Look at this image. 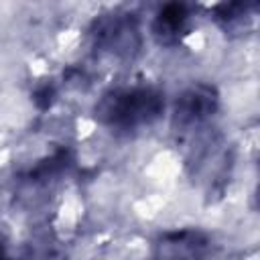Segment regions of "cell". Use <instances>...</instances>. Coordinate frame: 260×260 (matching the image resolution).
<instances>
[{
  "label": "cell",
  "mask_w": 260,
  "mask_h": 260,
  "mask_svg": "<svg viewBox=\"0 0 260 260\" xmlns=\"http://www.w3.org/2000/svg\"><path fill=\"white\" fill-rule=\"evenodd\" d=\"M197 240H199V236L189 234V232L169 236L165 240V244H160V250H162L160 260H197L199 248L203 246Z\"/></svg>",
  "instance_id": "obj_5"
},
{
  "label": "cell",
  "mask_w": 260,
  "mask_h": 260,
  "mask_svg": "<svg viewBox=\"0 0 260 260\" xmlns=\"http://www.w3.org/2000/svg\"><path fill=\"white\" fill-rule=\"evenodd\" d=\"M53 100H55V87L51 83H45V85L37 87L35 93H32V102L39 110H49Z\"/></svg>",
  "instance_id": "obj_7"
},
{
  "label": "cell",
  "mask_w": 260,
  "mask_h": 260,
  "mask_svg": "<svg viewBox=\"0 0 260 260\" xmlns=\"http://www.w3.org/2000/svg\"><path fill=\"white\" fill-rule=\"evenodd\" d=\"M187 18H189V12H187L185 4H177V2L167 4L154 20V26H152L154 37L165 45H171V43L179 41V35L183 32Z\"/></svg>",
  "instance_id": "obj_4"
},
{
  "label": "cell",
  "mask_w": 260,
  "mask_h": 260,
  "mask_svg": "<svg viewBox=\"0 0 260 260\" xmlns=\"http://www.w3.org/2000/svg\"><path fill=\"white\" fill-rule=\"evenodd\" d=\"M69 160H71V150H69V148H59V150H57V152H53L49 158L41 160L35 169H30L28 177H30L32 181L47 179V177H51V175H55V173L63 171V169L69 165Z\"/></svg>",
  "instance_id": "obj_6"
},
{
  "label": "cell",
  "mask_w": 260,
  "mask_h": 260,
  "mask_svg": "<svg viewBox=\"0 0 260 260\" xmlns=\"http://www.w3.org/2000/svg\"><path fill=\"white\" fill-rule=\"evenodd\" d=\"M217 89L207 83L191 85L181 93L175 106V122L179 126H189L205 120L217 108Z\"/></svg>",
  "instance_id": "obj_3"
},
{
  "label": "cell",
  "mask_w": 260,
  "mask_h": 260,
  "mask_svg": "<svg viewBox=\"0 0 260 260\" xmlns=\"http://www.w3.org/2000/svg\"><path fill=\"white\" fill-rule=\"evenodd\" d=\"M95 41L98 45L110 49L116 55H132L138 49V28L136 20L126 16H108L100 22H95Z\"/></svg>",
  "instance_id": "obj_2"
},
{
  "label": "cell",
  "mask_w": 260,
  "mask_h": 260,
  "mask_svg": "<svg viewBox=\"0 0 260 260\" xmlns=\"http://www.w3.org/2000/svg\"><path fill=\"white\" fill-rule=\"evenodd\" d=\"M0 260H6V256L2 254V246H0Z\"/></svg>",
  "instance_id": "obj_8"
},
{
  "label": "cell",
  "mask_w": 260,
  "mask_h": 260,
  "mask_svg": "<svg viewBox=\"0 0 260 260\" xmlns=\"http://www.w3.org/2000/svg\"><path fill=\"white\" fill-rule=\"evenodd\" d=\"M165 110V95L154 87L114 89L95 104V120L110 128L132 130L154 122Z\"/></svg>",
  "instance_id": "obj_1"
}]
</instances>
